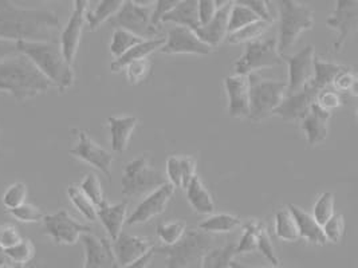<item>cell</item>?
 Instances as JSON below:
<instances>
[{"label": "cell", "mask_w": 358, "mask_h": 268, "mask_svg": "<svg viewBox=\"0 0 358 268\" xmlns=\"http://www.w3.org/2000/svg\"><path fill=\"white\" fill-rule=\"evenodd\" d=\"M61 23L51 10L22 8L0 1V39L8 42H58Z\"/></svg>", "instance_id": "1"}, {"label": "cell", "mask_w": 358, "mask_h": 268, "mask_svg": "<svg viewBox=\"0 0 358 268\" xmlns=\"http://www.w3.org/2000/svg\"><path fill=\"white\" fill-rule=\"evenodd\" d=\"M51 87L49 80L20 52L0 62V91L11 94L19 102L43 94Z\"/></svg>", "instance_id": "2"}, {"label": "cell", "mask_w": 358, "mask_h": 268, "mask_svg": "<svg viewBox=\"0 0 358 268\" xmlns=\"http://www.w3.org/2000/svg\"><path fill=\"white\" fill-rule=\"evenodd\" d=\"M17 52L26 55L61 93L74 84V71L58 42H17Z\"/></svg>", "instance_id": "3"}, {"label": "cell", "mask_w": 358, "mask_h": 268, "mask_svg": "<svg viewBox=\"0 0 358 268\" xmlns=\"http://www.w3.org/2000/svg\"><path fill=\"white\" fill-rule=\"evenodd\" d=\"M213 247L215 237L197 228L187 230L176 244L153 247V251L166 256V268H200Z\"/></svg>", "instance_id": "4"}, {"label": "cell", "mask_w": 358, "mask_h": 268, "mask_svg": "<svg viewBox=\"0 0 358 268\" xmlns=\"http://www.w3.org/2000/svg\"><path fill=\"white\" fill-rule=\"evenodd\" d=\"M278 54L286 55L293 49L298 38L314 26V11L309 6L295 0L278 1Z\"/></svg>", "instance_id": "5"}, {"label": "cell", "mask_w": 358, "mask_h": 268, "mask_svg": "<svg viewBox=\"0 0 358 268\" xmlns=\"http://www.w3.org/2000/svg\"><path fill=\"white\" fill-rule=\"evenodd\" d=\"M250 84V112L248 118L261 122L271 117L274 110L287 94L286 81L262 78L257 74L248 75Z\"/></svg>", "instance_id": "6"}, {"label": "cell", "mask_w": 358, "mask_h": 268, "mask_svg": "<svg viewBox=\"0 0 358 268\" xmlns=\"http://www.w3.org/2000/svg\"><path fill=\"white\" fill-rule=\"evenodd\" d=\"M152 7L153 1L125 0L109 23L114 30L121 29L143 39L160 38V31L153 29L150 24Z\"/></svg>", "instance_id": "7"}, {"label": "cell", "mask_w": 358, "mask_h": 268, "mask_svg": "<svg viewBox=\"0 0 358 268\" xmlns=\"http://www.w3.org/2000/svg\"><path fill=\"white\" fill-rule=\"evenodd\" d=\"M166 184L163 172L150 167L148 157H138L125 165L122 177V195L128 198L147 196Z\"/></svg>", "instance_id": "8"}, {"label": "cell", "mask_w": 358, "mask_h": 268, "mask_svg": "<svg viewBox=\"0 0 358 268\" xmlns=\"http://www.w3.org/2000/svg\"><path fill=\"white\" fill-rule=\"evenodd\" d=\"M283 61L278 54L277 39H259L245 45V54L235 62L238 75H250L263 68L279 66Z\"/></svg>", "instance_id": "9"}, {"label": "cell", "mask_w": 358, "mask_h": 268, "mask_svg": "<svg viewBox=\"0 0 358 268\" xmlns=\"http://www.w3.org/2000/svg\"><path fill=\"white\" fill-rule=\"evenodd\" d=\"M42 221L43 234L51 237L55 244L73 246L80 240L82 234H90L92 231V227L77 221L65 209L45 215Z\"/></svg>", "instance_id": "10"}, {"label": "cell", "mask_w": 358, "mask_h": 268, "mask_svg": "<svg viewBox=\"0 0 358 268\" xmlns=\"http://www.w3.org/2000/svg\"><path fill=\"white\" fill-rule=\"evenodd\" d=\"M326 26L338 31V36L333 45L334 52H341L348 39L357 33L358 30V1L357 0H338L331 11L330 17L326 19Z\"/></svg>", "instance_id": "11"}, {"label": "cell", "mask_w": 358, "mask_h": 268, "mask_svg": "<svg viewBox=\"0 0 358 268\" xmlns=\"http://www.w3.org/2000/svg\"><path fill=\"white\" fill-rule=\"evenodd\" d=\"M314 47L306 46L305 49L298 51L293 55H282V61L289 66V80L287 84V94H294L305 87H308L314 78Z\"/></svg>", "instance_id": "12"}, {"label": "cell", "mask_w": 358, "mask_h": 268, "mask_svg": "<svg viewBox=\"0 0 358 268\" xmlns=\"http://www.w3.org/2000/svg\"><path fill=\"white\" fill-rule=\"evenodd\" d=\"M87 6L89 1L86 0H76L74 1V8L71 13V17L69 19L65 29L62 30V33L59 35V46L62 54L65 57L66 61L73 65L77 51L81 43L82 31H83V26L86 23L85 15L87 11Z\"/></svg>", "instance_id": "13"}, {"label": "cell", "mask_w": 358, "mask_h": 268, "mask_svg": "<svg viewBox=\"0 0 358 268\" xmlns=\"http://www.w3.org/2000/svg\"><path fill=\"white\" fill-rule=\"evenodd\" d=\"M70 154L101 170L112 183V165L114 160L112 153L98 145L85 131H78V142L73 149H70Z\"/></svg>", "instance_id": "14"}, {"label": "cell", "mask_w": 358, "mask_h": 268, "mask_svg": "<svg viewBox=\"0 0 358 268\" xmlns=\"http://www.w3.org/2000/svg\"><path fill=\"white\" fill-rule=\"evenodd\" d=\"M213 49L199 39L194 30L175 26L168 30L165 45L160 49L163 54H194L208 55Z\"/></svg>", "instance_id": "15"}, {"label": "cell", "mask_w": 358, "mask_h": 268, "mask_svg": "<svg viewBox=\"0 0 358 268\" xmlns=\"http://www.w3.org/2000/svg\"><path fill=\"white\" fill-rule=\"evenodd\" d=\"M175 188L169 183L160 186L159 189L153 191L145 196V199L141 201L136 209L133 211L129 218H127L128 225H138L145 224L149 220H152L159 215H162L166 209L172 196L175 195Z\"/></svg>", "instance_id": "16"}, {"label": "cell", "mask_w": 358, "mask_h": 268, "mask_svg": "<svg viewBox=\"0 0 358 268\" xmlns=\"http://www.w3.org/2000/svg\"><path fill=\"white\" fill-rule=\"evenodd\" d=\"M81 239L85 247V263L82 268H120L110 239L92 234H82Z\"/></svg>", "instance_id": "17"}, {"label": "cell", "mask_w": 358, "mask_h": 268, "mask_svg": "<svg viewBox=\"0 0 358 268\" xmlns=\"http://www.w3.org/2000/svg\"><path fill=\"white\" fill-rule=\"evenodd\" d=\"M317 93L318 91L309 84L298 93L286 96L282 103L274 110L273 116H277L287 122H299L309 114L311 106L315 102Z\"/></svg>", "instance_id": "18"}, {"label": "cell", "mask_w": 358, "mask_h": 268, "mask_svg": "<svg viewBox=\"0 0 358 268\" xmlns=\"http://www.w3.org/2000/svg\"><path fill=\"white\" fill-rule=\"evenodd\" d=\"M228 114L232 118H248L250 84L247 75H229L224 78Z\"/></svg>", "instance_id": "19"}, {"label": "cell", "mask_w": 358, "mask_h": 268, "mask_svg": "<svg viewBox=\"0 0 358 268\" xmlns=\"http://www.w3.org/2000/svg\"><path fill=\"white\" fill-rule=\"evenodd\" d=\"M112 247L120 267H124L131 262L143 258L153 248L152 243L148 239H143L127 232L118 234V237L112 243Z\"/></svg>", "instance_id": "20"}, {"label": "cell", "mask_w": 358, "mask_h": 268, "mask_svg": "<svg viewBox=\"0 0 358 268\" xmlns=\"http://www.w3.org/2000/svg\"><path fill=\"white\" fill-rule=\"evenodd\" d=\"M232 4L234 1H226L222 7L217 8L215 17H212L210 23H207L206 26H200L194 30L196 35L199 36V39L212 49L222 45L223 40L228 36V19H229Z\"/></svg>", "instance_id": "21"}, {"label": "cell", "mask_w": 358, "mask_h": 268, "mask_svg": "<svg viewBox=\"0 0 358 268\" xmlns=\"http://www.w3.org/2000/svg\"><path fill=\"white\" fill-rule=\"evenodd\" d=\"M330 118L331 113L321 109L314 102L309 114L298 122L303 133L306 134V140L310 147H317L327 138Z\"/></svg>", "instance_id": "22"}, {"label": "cell", "mask_w": 358, "mask_h": 268, "mask_svg": "<svg viewBox=\"0 0 358 268\" xmlns=\"http://www.w3.org/2000/svg\"><path fill=\"white\" fill-rule=\"evenodd\" d=\"M128 208L129 202L127 200L117 204H109L108 201H105L97 208V218L101 220L112 241L122 232V227L128 218Z\"/></svg>", "instance_id": "23"}, {"label": "cell", "mask_w": 358, "mask_h": 268, "mask_svg": "<svg viewBox=\"0 0 358 268\" xmlns=\"http://www.w3.org/2000/svg\"><path fill=\"white\" fill-rule=\"evenodd\" d=\"M287 209L292 212L294 220L296 223L299 239L306 240L310 244L314 246H325L327 243L322 227L314 220L313 215L303 211L295 204H289Z\"/></svg>", "instance_id": "24"}, {"label": "cell", "mask_w": 358, "mask_h": 268, "mask_svg": "<svg viewBox=\"0 0 358 268\" xmlns=\"http://www.w3.org/2000/svg\"><path fill=\"white\" fill-rule=\"evenodd\" d=\"M138 124V118L133 116H120L108 118L110 133V147L115 153H124L129 147L131 134Z\"/></svg>", "instance_id": "25"}, {"label": "cell", "mask_w": 358, "mask_h": 268, "mask_svg": "<svg viewBox=\"0 0 358 268\" xmlns=\"http://www.w3.org/2000/svg\"><path fill=\"white\" fill-rule=\"evenodd\" d=\"M185 192H187V200L195 212L200 215H208V216L215 214L216 204L212 198L211 192L197 174L185 188Z\"/></svg>", "instance_id": "26"}, {"label": "cell", "mask_w": 358, "mask_h": 268, "mask_svg": "<svg viewBox=\"0 0 358 268\" xmlns=\"http://www.w3.org/2000/svg\"><path fill=\"white\" fill-rule=\"evenodd\" d=\"M164 45H165V38L163 36L155 38V39H145L141 43L131 47V50L125 52L118 59H114V62H112V65H110V70L113 73H118V71L124 70L131 62L147 59L149 58V55H152L155 51H160Z\"/></svg>", "instance_id": "27"}, {"label": "cell", "mask_w": 358, "mask_h": 268, "mask_svg": "<svg viewBox=\"0 0 358 268\" xmlns=\"http://www.w3.org/2000/svg\"><path fill=\"white\" fill-rule=\"evenodd\" d=\"M197 6L199 0H180L175 8H172L166 15H164L162 23L171 22L180 27L196 30L197 27H200Z\"/></svg>", "instance_id": "28"}, {"label": "cell", "mask_w": 358, "mask_h": 268, "mask_svg": "<svg viewBox=\"0 0 358 268\" xmlns=\"http://www.w3.org/2000/svg\"><path fill=\"white\" fill-rule=\"evenodd\" d=\"M349 66L340 65L331 61H322L318 57H314V78L310 86H313L317 91L331 87L334 78Z\"/></svg>", "instance_id": "29"}, {"label": "cell", "mask_w": 358, "mask_h": 268, "mask_svg": "<svg viewBox=\"0 0 358 268\" xmlns=\"http://www.w3.org/2000/svg\"><path fill=\"white\" fill-rule=\"evenodd\" d=\"M122 3H124L122 0L98 1L97 6L90 11H86V15H85V20L87 23L89 30L96 31L101 24H103L105 22H109L122 7Z\"/></svg>", "instance_id": "30"}, {"label": "cell", "mask_w": 358, "mask_h": 268, "mask_svg": "<svg viewBox=\"0 0 358 268\" xmlns=\"http://www.w3.org/2000/svg\"><path fill=\"white\" fill-rule=\"evenodd\" d=\"M242 227V220L229 214H213L203 220L197 228L207 234H227Z\"/></svg>", "instance_id": "31"}, {"label": "cell", "mask_w": 358, "mask_h": 268, "mask_svg": "<svg viewBox=\"0 0 358 268\" xmlns=\"http://www.w3.org/2000/svg\"><path fill=\"white\" fill-rule=\"evenodd\" d=\"M236 244L227 243L224 246H215L211 251L208 252L201 263L200 268H232L231 263L236 256Z\"/></svg>", "instance_id": "32"}, {"label": "cell", "mask_w": 358, "mask_h": 268, "mask_svg": "<svg viewBox=\"0 0 358 268\" xmlns=\"http://www.w3.org/2000/svg\"><path fill=\"white\" fill-rule=\"evenodd\" d=\"M273 23L264 22V20H258L255 23H251L248 26L243 27L242 30L236 33L231 34L227 36L228 43L231 45H239V43H251L255 40H259L264 34L270 30Z\"/></svg>", "instance_id": "33"}, {"label": "cell", "mask_w": 358, "mask_h": 268, "mask_svg": "<svg viewBox=\"0 0 358 268\" xmlns=\"http://www.w3.org/2000/svg\"><path fill=\"white\" fill-rule=\"evenodd\" d=\"M258 20H261V19L257 17L250 8H247L245 4H242L241 1H234L231 13H229V19H228V35L236 33L245 26L255 23Z\"/></svg>", "instance_id": "34"}, {"label": "cell", "mask_w": 358, "mask_h": 268, "mask_svg": "<svg viewBox=\"0 0 358 268\" xmlns=\"http://www.w3.org/2000/svg\"><path fill=\"white\" fill-rule=\"evenodd\" d=\"M275 234L278 239L290 243L299 240L296 223L289 209H279L275 214Z\"/></svg>", "instance_id": "35"}, {"label": "cell", "mask_w": 358, "mask_h": 268, "mask_svg": "<svg viewBox=\"0 0 358 268\" xmlns=\"http://www.w3.org/2000/svg\"><path fill=\"white\" fill-rule=\"evenodd\" d=\"M67 196L83 218L89 221L97 220V207L87 199L78 185H70L67 188Z\"/></svg>", "instance_id": "36"}, {"label": "cell", "mask_w": 358, "mask_h": 268, "mask_svg": "<svg viewBox=\"0 0 358 268\" xmlns=\"http://www.w3.org/2000/svg\"><path fill=\"white\" fill-rule=\"evenodd\" d=\"M262 221L258 220H251L245 224H242L243 227V234L236 244V255H243V253H251V252L258 251V234L261 230Z\"/></svg>", "instance_id": "37"}, {"label": "cell", "mask_w": 358, "mask_h": 268, "mask_svg": "<svg viewBox=\"0 0 358 268\" xmlns=\"http://www.w3.org/2000/svg\"><path fill=\"white\" fill-rule=\"evenodd\" d=\"M143 38H138L133 34L128 33L125 30L121 29H115L112 35V42H110V54L113 55L115 59H118L120 57H122L125 52L131 50V47H134L136 45L141 43Z\"/></svg>", "instance_id": "38"}, {"label": "cell", "mask_w": 358, "mask_h": 268, "mask_svg": "<svg viewBox=\"0 0 358 268\" xmlns=\"http://www.w3.org/2000/svg\"><path fill=\"white\" fill-rule=\"evenodd\" d=\"M185 231V223L176 220L169 223H160L156 228V236L163 246H173L184 236Z\"/></svg>", "instance_id": "39"}, {"label": "cell", "mask_w": 358, "mask_h": 268, "mask_svg": "<svg viewBox=\"0 0 358 268\" xmlns=\"http://www.w3.org/2000/svg\"><path fill=\"white\" fill-rule=\"evenodd\" d=\"M336 208V196L331 192H324L321 196L317 199L314 207H313V218L314 220L324 227L326 223L333 218Z\"/></svg>", "instance_id": "40"}, {"label": "cell", "mask_w": 358, "mask_h": 268, "mask_svg": "<svg viewBox=\"0 0 358 268\" xmlns=\"http://www.w3.org/2000/svg\"><path fill=\"white\" fill-rule=\"evenodd\" d=\"M78 186H80L82 192L87 196V199L92 201L97 208L106 201L105 195H103L102 184H101L96 173H87Z\"/></svg>", "instance_id": "41"}, {"label": "cell", "mask_w": 358, "mask_h": 268, "mask_svg": "<svg viewBox=\"0 0 358 268\" xmlns=\"http://www.w3.org/2000/svg\"><path fill=\"white\" fill-rule=\"evenodd\" d=\"M6 255L11 263L22 267L23 265H27L33 259L34 255H35V248L30 240L22 239V241H19L17 246L6 250Z\"/></svg>", "instance_id": "42"}, {"label": "cell", "mask_w": 358, "mask_h": 268, "mask_svg": "<svg viewBox=\"0 0 358 268\" xmlns=\"http://www.w3.org/2000/svg\"><path fill=\"white\" fill-rule=\"evenodd\" d=\"M27 185L24 183H14L13 185H10L6 192L3 193L1 196V202L3 205L10 211V209H14L17 207H20L22 204L26 202L27 199Z\"/></svg>", "instance_id": "43"}, {"label": "cell", "mask_w": 358, "mask_h": 268, "mask_svg": "<svg viewBox=\"0 0 358 268\" xmlns=\"http://www.w3.org/2000/svg\"><path fill=\"white\" fill-rule=\"evenodd\" d=\"M315 103L321 109L331 113L333 110L341 107L342 105L345 103V96L338 93L337 90H334L333 87H326V89H322L317 93Z\"/></svg>", "instance_id": "44"}, {"label": "cell", "mask_w": 358, "mask_h": 268, "mask_svg": "<svg viewBox=\"0 0 358 268\" xmlns=\"http://www.w3.org/2000/svg\"><path fill=\"white\" fill-rule=\"evenodd\" d=\"M331 87L337 90L341 94H353L357 96V75L352 70V67H348L346 70L341 71L333 81Z\"/></svg>", "instance_id": "45"}, {"label": "cell", "mask_w": 358, "mask_h": 268, "mask_svg": "<svg viewBox=\"0 0 358 268\" xmlns=\"http://www.w3.org/2000/svg\"><path fill=\"white\" fill-rule=\"evenodd\" d=\"M127 74V80L131 84H138L144 82L150 74L152 70V62L147 59L131 62L128 66L124 68Z\"/></svg>", "instance_id": "46"}, {"label": "cell", "mask_w": 358, "mask_h": 268, "mask_svg": "<svg viewBox=\"0 0 358 268\" xmlns=\"http://www.w3.org/2000/svg\"><path fill=\"white\" fill-rule=\"evenodd\" d=\"M258 251L261 252L268 262H271L274 267H279L280 262H279V258H278L277 252L274 248V244L271 241L270 232L264 223H262L259 234H258Z\"/></svg>", "instance_id": "47"}, {"label": "cell", "mask_w": 358, "mask_h": 268, "mask_svg": "<svg viewBox=\"0 0 358 268\" xmlns=\"http://www.w3.org/2000/svg\"><path fill=\"white\" fill-rule=\"evenodd\" d=\"M326 240L330 243H341L345 236V218L341 214H334L325 225L322 227Z\"/></svg>", "instance_id": "48"}, {"label": "cell", "mask_w": 358, "mask_h": 268, "mask_svg": "<svg viewBox=\"0 0 358 268\" xmlns=\"http://www.w3.org/2000/svg\"><path fill=\"white\" fill-rule=\"evenodd\" d=\"M8 212L13 218H17L22 223H38V221H42L45 218L43 212L38 207H35L33 204H27V202L22 204L20 207H17L14 209H10Z\"/></svg>", "instance_id": "49"}, {"label": "cell", "mask_w": 358, "mask_h": 268, "mask_svg": "<svg viewBox=\"0 0 358 268\" xmlns=\"http://www.w3.org/2000/svg\"><path fill=\"white\" fill-rule=\"evenodd\" d=\"M179 1L180 0H159V1H153L152 17H150L152 27L160 31L162 19H163L164 15H166L172 8H175Z\"/></svg>", "instance_id": "50"}, {"label": "cell", "mask_w": 358, "mask_h": 268, "mask_svg": "<svg viewBox=\"0 0 358 268\" xmlns=\"http://www.w3.org/2000/svg\"><path fill=\"white\" fill-rule=\"evenodd\" d=\"M166 177L169 184L175 189H182V176H181V165L180 156H171L166 160Z\"/></svg>", "instance_id": "51"}, {"label": "cell", "mask_w": 358, "mask_h": 268, "mask_svg": "<svg viewBox=\"0 0 358 268\" xmlns=\"http://www.w3.org/2000/svg\"><path fill=\"white\" fill-rule=\"evenodd\" d=\"M241 3L245 4L247 8H250L261 20L274 23V17L270 11L268 1H266V0H241Z\"/></svg>", "instance_id": "52"}, {"label": "cell", "mask_w": 358, "mask_h": 268, "mask_svg": "<svg viewBox=\"0 0 358 268\" xmlns=\"http://www.w3.org/2000/svg\"><path fill=\"white\" fill-rule=\"evenodd\" d=\"M22 241V236L19 234L17 227L11 224H6L0 227V247L3 250H8Z\"/></svg>", "instance_id": "53"}, {"label": "cell", "mask_w": 358, "mask_h": 268, "mask_svg": "<svg viewBox=\"0 0 358 268\" xmlns=\"http://www.w3.org/2000/svg\"><path fill=\"white\" fill-rule=\"evenodd\" d=\"M217 8L219 7L215 0H199V6H197L199 24L206 26L207 23H210L212 17H215Z\"/></svg>", "instance_id": "54"}, {"label": "cell", "mask_w": 358, "mask_h": 268, "mask_svg": "<svg viewBox=\"0 0 358 268\" xmlns=\"http://www.w3.org/2000/svg\"><path fill=\"white\" fill-rule=\"evenodd\" d=\"M181 176H182V189H185L196 176V161L191 156H180Z\"/></svg>", "instance_id": "55"}, {"label": "cell", "mask_w": 358, "mask_h": 268, "mask_svg": "<svg viewBox=\"0 0 358 268\" xmlns=\"http://www.w3.org/2000/svg\"><path fill=\"white\" fill-rule=\"evenodd\" d=\"M17 54V43L15 42H8V40H1L0 39V62L11 55Z\"/></svg>", "instance_id": "56"}, {"label": "cell", "mask_w": 358, "mask_h": 268, "mask_svg": "<svg viewBox=\"0 0 358 268\" xmlns=\"http://www.w3.org/2000/svg\"><path fill=\"white\" fill-rule=\"evenodd\" d=\"M153 256H155V251H153V248H152V250L148 252V253H145L143 258H140V259H137V260H134V262H131L129 265H127V266H124V267L121 268H147L148 266L150 265Z\"/></svg>", "instance_id": "57"}, {"label": "cell", "mask_w": 358, "mask_h": 268, "mask_svg": "<svg viewBox=\"0 0 358 268\" xmlns=\"http://www.w3.org/2000/svg\"><path fill=\"white\" fill-rule=\"evenodd\" d=\"M8 263H11V262H10V259H8L7 255H6V250H3V248L0 247V266L8 265Z\"/></svg>", "instance_id": "58"}, {"label": "cell", "mask_w": 358, "mask_h": 268, "mask_svg": "<svg viewBox=\"0 0 358 268\" xmlns=\"http://www.w3.org/2000/svg\"><path fill=\"white\" fill-rule=\"evenodd\" d=\"M231 267H232V268H264V267H247V266H242V265H239V263H236V262H232V263H231ZM274 268H280V267H274Z\"/></svg>", "instance_id": "59"}, {"label": "cell", "mask_w": 358, "mask_h": 268, "mask_svg": "<svg viewBox=\"0 0 358 268\" xmlns=\"http://www.w3.org/2000/svg\"><path fill=\"white\" fill-rule=\"evenodd\" d=\"M0 268H22L20 266H17L14 263H8V265H4V266H0Z\"/></svg>", "instance_id": "60"}]
</instances>
